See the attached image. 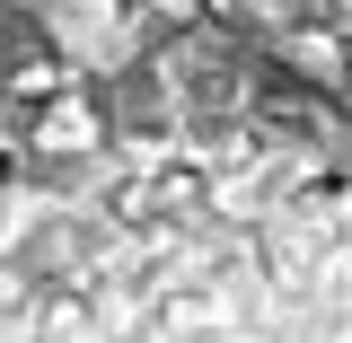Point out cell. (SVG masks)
I'll use <instances>...</instances> for the list:
<instances>
[{
	"mask_svg": "<svg viewBox=\"0 0 352 343\" xmlns=\"http://www.w3.org/2000/svg\"><path fill=\"white\" fill-rule=\"evenodd\" d=\"M36 141L44 150H88V141H97V115H88V106H53L36 124Z\"/></svg>",
	"mask_w": 352,
	"mask_h": 343,
	"instance_id": "cell-2",
	"label": "cell"
},
{
	"mask_svg": "<svg viewBox=\"0 0 352 343\" xmlns=\"http://www.w3.org/2000/svg\"><path fill=\"white\" fill-rule=\"evenodd\" d=\"M44 18H53V44L71 62H115L124 53V9L115 0H53Z\"/></svg>",
	"mask_w": 352,
	"mask_h": 343,
	"instance_id": "cell-1",
	"label": "cell"
}]
</instances>
